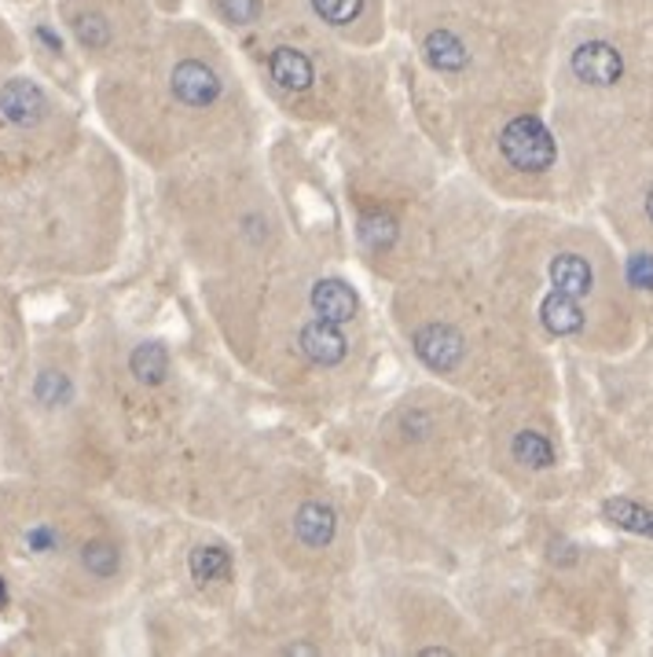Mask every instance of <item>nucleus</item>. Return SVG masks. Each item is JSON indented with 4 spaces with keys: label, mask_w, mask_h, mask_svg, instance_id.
Returning <instances> with one entry per match:
<instances>
[{
    "label": "nucleus",
    "mask_w": 653,
    "mask_h": 657,
    "mask_svg": "<svg viewBox=\"0 0 653 657\" xmlns=\"http://www.w3.org/2000/svg\"><path fill=\"white\" fill-rule=\"evenodd\" d=\"M0 276H19V239H16V213H11L8 191H0Z\"/></svg>",
    "instance_id": "nucleus-19"
},
{
    "label": "nucleus",
    "mask_w": 653,
    "mask_h": 657,
    "mask_svg": "<svg viewBox=\"0 0 653 657\" xmlns=\"http://www.w3.org/2000/svg\"><path fill=\"white\" fill-rule=\"evenodd\" d=\"M159 206L177 254L202 280L264 269L294 250L283 199L253 151L162 173Z\"/></svg>",
    "instance_id": "nucleus-6"
},
{
    "label": "nucleus",
    "mask_w": 653,
    "mask_h": 657,
    "mask_svg": "<svg viewBox=\"0 0 653 657\" xmlns=\"http://www.w3.org/2000/svg\"><path fill=\"white\" fill-rule=\"evenodd\" d=\"M511 459L522 463L525 471H551L554 467V445H551V437L540 434V429H532V426H522L511 437Z\"/></svg>",
    "instance_id": "nucleus-18"
},
{
    "label": "nucleus",
    "mask_w": 653,
    "mask_h": 657,
    "mask_svg": "<svg viewBox=\"0 0 653 657\" xmlns=\"http://www.w3.org/2000/svg\"><path fill=\"white\" fill-rule=\"evenodd\" d=\"M56 11L81 63L96 74L125 63L154 33L148 0H59Z\"/></svg>",
    "instance_id": "nucleus-13"
},
{
    "label": "nucleus",
    "mask_w": 653,
    "mask_h": 657,
    "mask_svg": "<svg viewBox=\"0 0 653 657\" xmlns=\"http://www.w3.org/2000/svg\"><path fill=\"white\" fill-rule=\"evenodd\" d=\"M547 280H551L547 294L580 305L587 316V297L595 294V265H591L584 254H576V250H559V254L547 261Z\"/></svg>",
    "instance_id": "nucleus-16"
},
{
    "label": "nucleus",
    "mask_w": 653,
    "mask_h": 657,
    "mask_svg": "<svg viewBox=\"0 0 653 657\" xmlns=\"http://www.w3.org/2000/svg\"><path fill=\"white\" fill-rule=\"evenodd\" d=\"M396 133L379 137V143L349 165L345 202L353 213V243L371 276L401 283L426 272V199L411 173V140L393 143Z\"/></svg>",
    "instance_id": "nucleus-9"
},
{
    "label": "nucleus",
    "mask_w": 653,
    "mask_h": 657,
    "mask_svg": "<svg viewBox=\"0 0 653 657\" xmlns=\"http://www.w3.org/2000/svg\"><path fill=\"white\" fill-rule=\"evenodd\" d=\"M202 305L228 356L298 408L338 412L368 386L374 320L334 261L294 246L264 269L202 280Z\"/></svg>",
    "instance_id": "nucleus-1"
},
{
    "label": "nucleus",
    "mask_w": 653,
    "mask_h": 657,
    "mask_svg": "<svg viewBox=\"0 0 653 657\" xmlns=\"http://www.w3.org/2000/svg\"><path fill=\"white\" fill-rule=\"evenodd\" d=\"M19 276L92 280L118 265L129 235V170L111 137L84 129L52 165L11 191Z\"/></svg>",
    "instance_id": "nucleus-4"
},
{
    "label": "nucleus",
    "mask_w": 653,
    "mask_h": 657,
    "mask_svg": "<svg viewBox=\"0 0 653 657\" xmlns=\"http://www.w3.org/2000/svg\"><path fill=\"white\" fill-rule=\"evenodd\" d=\"M500 154L514 173H547L559 162V143L536 114H514L500 129Z\"/></svg>",
    "instance_id": "nucleus-14"
},
{
    "label": "nucleus",
    "mask_w": 653,
    "mask_h": 657,
    "mask_svg": "<svg viewBox=\"0 0 653 657\" xmlns=\"http://www.w3.org/2000/svg\"><path fill=\"white\" fill-rule=\"evenodd\" d=\"M137 577L129 525L100 493L0 474V580L44 614H100Z\"/></svg>",
    "instance_id": "nucleus-3"
},
{
    "label": "nucleus",
    "mask_w": 653,
    "mask_h": 657,
    "mask_svg": "<svg viewBox=\"0 0 653 657\" xmlns=\"http://www.w3.org/2000/svg\"><path fill=\"white\" fill-rule=\"evenodd\" d=\"M0 471L78 488L118 485V452L96 415L74 334H38L0 401Z\"/></svg>",
    "instance_id": "nucleus-5"
},
{
    "label": "nucleus",
    "mask_w": 653,
    "mask_h": 657,
    "mask_svg": "<svg viewBox=\"0 0 653 657\" xmlns=\"http://www.w3.org/2000/svg\"><path fill=\"white\" fill-rule=\"evenodd\" d=\"M253 59L261 89L290 122L334 129L371 118L374 78L364 74L360 59L338 52L320 38L305 33L272 38Z\"/></svg>",
    "instance_id": "nucleus-10"
},
{
    "label": "nucleus",
    "mask_w": 653,
    "mask_h": 657,
    "mask_svg": "<svg viewBox=\"0 0 653 657\" xmlns=\"http://www.w3.org/2000/svg\"><path fill=\"white\" fill-rule=\"evenodd\" d=\"M570 67H573V74L584 81V85L606 89V85H616V81H621L624 55L616 52L610 41H584V44H576Z\"/></svg>",
    "instance_id": "nucleus-17"
},
{
    "label": "nucleus",
    "mask_w": 653,
    "mask_h": 657,
    "mask_svg": "<svg viewBox=\"0 0 653 657\" xmlns=\"http://www.w3.org/2000/svg\"><path fill=\"white\" fill-rule=\"evenodd\" d=\"M455 404L441 390H404L371 429V467L396 496H430L452 471Z\"/></svg>",
    "instance_id": "nucleus-11"
},
{
    "label": "nucleus",
    "mask_w": 653,
    "mask_h": 657,
    "mask_svg": "<svg viewBox=\"0 0 653 657\" xmlns=\"http://www.w3.org/2000/svg\"><path fill=\"white\" fill-rule=\"evenodd\" d=\"M81 345L89 397L118 452V485L129 471L143 477L148 463L173 456L191 415L188 378L173 345L125 324H100Z\"/></svg>",
    "instance_id": "nucleus-7"
},
{
    "label": "nucleus",
    "mask_w": 653,
    "mask_h": 657,
    "mask_svg": "<svg viewBox=\"0 0 653 657\" xmlns=\"http://www.w3.org/2000/svg\"><path fill=\"white\" fill-rule=\"evenodd\" d=\"M92 103L118 151L159 176L253 151L258 140L247 81L210 33L191 27L151 33L125 63L96 74Z\"/></svg>",
    "instance_id": "nucleus-2"
},
{
    "label": "nucleus",
    "mask_w": 653,
    "mask_h": 657,
    "mask_svg": "<svg viewBox=\"0 0 653 657\" xmlns=\"http://www.w3.org/2000/svg\"><path fill=\"white\" fill-rule=\"evenodd\" d=\"M27 353H30V327L27 316H22V302L11 280L0 276V401L8 397Z\"/></svg>",
    "instance_id": "nucleus-15"
},
{
    "label": "nucleus",
    "mask_w": 653,
    "mask_h": 657,
    "mask_svg": "<svg viewBox=\"0 0 653 657\" xmlns=\"http://www.w3.org/2000/svg\"><path fill=\"white\" fill-rule=\"evenodd\" d=\"M84 133L81 111L52 81L22 67L0 74V191H16Z\"/></svg>",
    "instance_id": "nucleus-12"
},
{
    "label": "nucleus",
    "mask_w": 653,
    "mask_h": 657,
    "mask_svg": "<svg viewBox=\"0 0 653 657\" xmlns=\"http://www.w3.org/2000/svg\"><path fill=\"white\" fill-rule=\"evenodd\" d=\"M16 67H22V44L16 38V30L0 19V74H8V70H16Z\"/></svg>",
    "instance_id": "nucleus-20"
},
{
    "label": "nucleus",
    "mask_w": 653,
    "mask_h": 657,
    "mask_svg": "<svg viewBox=\"0 0 653 657\" xmlns=\"http://www.w3.org/2000/svg\"><path fill=\"white\" fill-rule=\"evenodd\" d=\"M610 515L621 522V525H627V529H635V533H650L653 536V515L646 511H639V507H632V504H610Z\"/></svg>",
    "instance_id": "nucleus-21"
},
{
    "label": "nucleus",
    "mask_w": 653,
    "mask_h": 657,
    "mask_svg": "<svg viewBox=\"0 0 653 657\" xmlns=\"http://www.w3.org/2000/svg\"><path fill=\"white\" fill-rule=\"evenodd\" d=\"M646 221L653 224V191H650V195H646Z\"/></svg>",
    "instance_id": "nucleus-22"
},
{
    "label": "nucleus",
    "mask_w": 653,
    "mask_h": 657,
    "mask_svg": "<svg viewBox=\"0 0 653 657\" xmlns=\"http://www.w3.org/2000/svg\"><path fill=\"white\" fill-rule=\"evenodd\" d=\"M243 536L264 573L326 588L345 580L360 555V515L345 488L312 463H280L250 477Z\"/></svg>",
    "instance_id": "nucleus-8"
},
{
    "label": "nucleus",
    "mask_w": 653,
    "mask_h": 657,
    "mask_svg": "<svg viewBox=\"0 0 653 657\" xmlns=\"http://www.w3.org/2000/svg\"><path fill=\"white\" fill-rule=\"evenodd\" d=\"M0 474H4V471H0Z\"/></svg>",
    "instance_id": "nucleus-23"
}]
</instances>
